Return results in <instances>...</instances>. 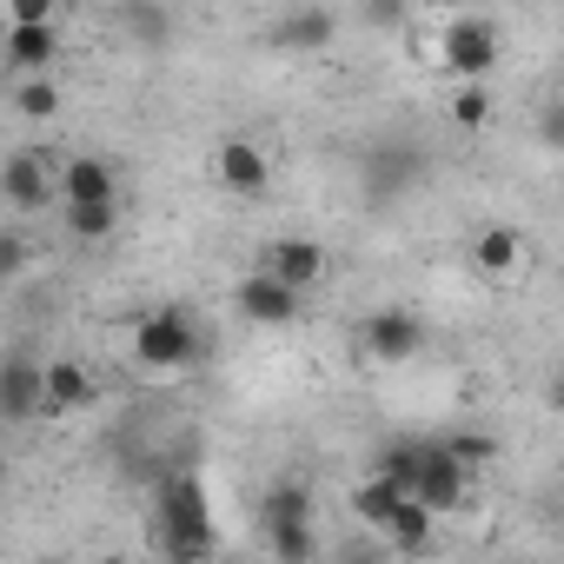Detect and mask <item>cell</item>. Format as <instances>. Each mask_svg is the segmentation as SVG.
I'll use <instances>...</instances> for the list:
<instances>
[{
  "mask_svg": "<svg viewBox=\"0 0 564 564\" xmlns=\"http://www.w3.org/2000/svg\"><path fill=\"white\" fill-rule=\"evenodd\" d=\"M300 306H306V293H300V286H286V279L265 272V265H252L239 286H232V313H239L246 326H293V319H300Z\"/></svg>",
  "mask_w": 564,
  "mask_h": 564,
  "instance_id": "277c9868",
  "label": "cell"
},
{
  "mask_svg": "<svg viewBox=\"0 0 564 564\" xmlns=\"http://www.w3.org/2000/svg\"><path fill=\"white\" fill-rule=\"evenodd\" d=\"M14 113H21V120H54V113H61V87H54V74H28V80L14 87Z\"/></svg>",
  "mask_w": 564,
  "mask_h": 564,
  "instance_id": "cb8c5ba5",
  "label": "cell"
},
{
  "mask_svg": "<svg viewBox=\"0 0 564 564\" xmlns=\"http://www.w3.org/2000/svg\"><path fill=\"white\" fill-rule=\"evenodd\" d=\"M80 199H120V166L100 153L61 160V206H80Z\"/></svg>",
  "mask_w": 564,
  "mask_h": 564,
  "instance_id": "4fadbf2b",
  "label": "cell"
},
{
  "mask_svg": "<svg viewBox=\"0 0 564 564\" xmlns=\"http://www.w3.org/2000/svg\"><path fill=\"white\" fill-rule=\"evenodd\" d=\"M259 531H265V551H272L279 564H306V557L319 551L313 518H279V524H259Z\"/></svg>",
  "mask_w": 564,
  "mask_h": 564,
  "instance_id": "d6986e66",
  "label": "cell"
},
{
  "mask_svg": "<svg viewBox=\"0 0 564 564\" xmlns=\"http://www.w3.org/2000/svg\"><path fill=\"white\" fill-rule=\"evenodd\" d=\"M465 485H471V465H465V458H458V452H452V445H445V438H438V445H432V458H425V471H419V485H412V491H419V498H425V505H432V511H452V505H458V498H465Z\"/></svg>",
  "mask_w": 564,
  "mask_h": 564,
  "instance_id": "5bb4252c",
  "label": "cell"
},
{
  "mask_svg": "<svg viewBox=\"0 0 564 564\" xmlns=\"http://www.w3.org/2000/svg\"><path fill=\"white\" fill-rule=\"evenodd\" d=\"M61 0H8V21H54Z\"/></svg>",
  "mask_w": 564,
  "mask_h": 564,
  "instance_id": "83f0119b",
  "label": "cell"
},
{
  "mask_svg": "<svg viewBox=\"0 0 564 564\" xmlns=\"http://www.w3.org/2000/svg\"><path fill=\"white\" fill-rule=\"evenodd\" d=\"M405 498H412V491H405L399 478H386V471H372V478H359V485H352V511H359L372 531H386V524L399 518V505H405Z\"/></svg>",
  "mask_w": 564,
  "mask_h": 564,
  "instance_id": "e0dca14e",
  "label": "cell"
},
{
  "mask_svg": "<svg viewBox=\"0 0 564 564\" xmlns=\"http://www.w3.org/2000/svg\"><path fill=\"white\" fill-rule=\"evenodd\" d=\"M438 61H445L452 80H491V67H498V21H485V14H458V21H445V34H438Z\"/></svg>",
  "mask_w": 564,
  "mask_h": 564,
  "instance_id": "3957f363",
  "label": "cell"
},
{
  "mask_svg": "<svg viewBox=\"0 0 564 564\" xmlns=\"http://www.w3.org/2000/svg\"><path fill=\"white\" fill-rule=\"evenodd\" d=\"M544 405H551V412H564V372L551 379V392H544Z\"/></svg>",
  "mask_w": 564,
  "mask_h": 564,
  "instance_id": "4dcf8cb0",
  "label": "cell"
},
{
  "mask_svg": "<svg viewBox=\"0 0 564 564\" xmlns=\"http://www.w3.org/2000/svg\"><path fill=\"white\" fill-rule=\"evenodd\" d=\"M94 405V372L80 359H54L47 366V419H67V412H87Z\"/></svg>",
  "mask_w": 564,
  "mask_h": 564,
  "instance_id": "2e32d148",
  "label": "cell"
},
{
  "mask_svg": "<svg viewBox=\"0 0 564 564\" xmlns=\"http://www.w3.org/2000/svg\"><path fill=\"white\" fill-rule=\"evenodd\" d=\"M339 41V14L333 8H293V14H279L265 28V47L279 54H326Z\"/></svg>",
  "mask_w": 564,
  "mask_h": 564,
  "instance_id": "30bf717a",
  "label": "cell"
},
{
  "mask_svg": "<svg viewBox=\"0 0 564 564\" xmlns=\"http://www.w3.org/2000/svg\"><path fill=\"white\" fill-rule=\"evenodd\" d=\"M0 193H8L14 213H47L61 199V166L47 153H8V166H0Z\"/></svg>",
  "mask_w": 564,
  "mask_h": 564,
  "instance_id": "52a82bcc",
  "label": "cell"
},
{
  "mask_svg": "<svg viewBox=\"0 0 564 564\" xmlns=\"http://www.w3.org/2000/svg\"><path fill=\"white\" fill-rule=\"evenodd\" d=\"M359 346L372 366H412L425 352V319L405 313V306H379L366 326H359Z\"/></svg>",
  "mask_w": 564,
  "mask_h": 564,
  "instance_id": "5b68a950",
  "label": "cell"
},
{
  "mask_svg": "<svg viewBox=\"0 0 564 564\" xmlns=\"http://www.w3.org/2000/svg\"><path fill=\"white\" fill-rule=\"evenodd\" d=\"M538 140H544L551 153H564V94H557V100L538 113Z\"/></svg>",
  "mask_w": 564,
  "mask_h": 564,
  "instance_id": "4316f807",
  "label": "cell"
},
{
  "mask_svg": "<svg viewBox=\"0 0 564 564\" xmlns=\"http://www.w3.org/2000/svg\"><path fill=\"white\" fill-rule=\"evenodd\" d=\"M557 94H564V74H557Z\"/></svg>",
  "mask_w": 564,
  "mask_h": 564,
  "instance_id": "1f68e13d",
  "label": "cell"
},
{
  "mask_svg": "<svg viewBox=\"0 0 564 564\" xmlns=\"http://www.w3.org/2000/svg\"><path fill=\"white\" fill-rule=\"evenodd\" d=\"M0 265H8V279H21V265H28V239L21 232H0Z\"/></svg>",
  "mask_w": 564,
  "mask_h": 564,
  "instance_id": "f1b7e54d",
  "label": "cell"
},
{
  "mask_svg": "<svg viewBox=\"0 0 564 564\" xmlns=\"http://www.w3.org/2000/svg\"><path fill=\"white\" fill-rule=\"evenodd\" d=\"M61 61V28L54 21H8V74L28 80V74H54Z\"/></svg>",
  "mask_w": 564,
  "mask_h": 564,
  "instance_id": "8fae6325",
  "label": "cell"
},
{
  "mask_svg": "<svg viewBox=\"0 0 564 564\" xmlns=\"http://www.w3.org/2000/svg\"><path fill=\"white\" fill-rule=\"evenodd\" d=\"M412 180H419V153L412 147H372L366 153V199L372 206H399L405 193H412Z\"/></svg>",
  "mask_w": 564,
  "mask_h": 564,
  "instance_id": "7c38bea8",
  "label": "cell"
},
{
  "mask_svg": "<svg viewBox=\"0 0 564 564\" xmlns=\"http://www.w3.org/2000/svg\"><path fill=\"white\" fill-rule=\"evenodd\" d=\"M524 252H531V246H524V232H518V226H478V232H471V265H478L485 279L518 272V265H524Z\"/></svg>",
  "mask_w": 564,
  "mask_h": 564,
  "instance_id": "9a60e30c",
  "label": "cell"
},
{
  "mask_svg": "<svg viewBox=\"0 0 564 564\" xmlns=\"http://www.w3.org/2000/svg\"><path fill=\"white\" fill-rule=\"evenodd\" d=\"M445 445H452V452H458V458H465V465H471V471H478V465H491V458H498V438H491V432H452V438H445Z\"/></svg>",
  "mask_w": 564,
  "mask_h": 564,
  "instance_id": "484cf974",
  "label": "cell"
},
{
  "mask_svg": "<svg viewBox=\"0 0 564 564\" xmlns=\"http://www.w3.org/2000/svg\"><path fill=\"white\" fill-rule=\"evenodd\" d=\"M425 458H432V438H392V445H379V465L372 471H386V478H399L412 491L419 471H425Z\"/></svg>",
  "mask_w": 564,
  "mask_h": 564,
  "instance_id": "7402d4cb",
  "label": "cell"
},
{
  "mask_svg": "<svg viewBox=\"0 0 564 564\" xmlns=\"http://www.w3.org/2000/svg\"><path fill=\"white\" fill-rule=\"evenodd\" d=\"M153 544L166 557H206L213 551V498L193 471H166L153 491Z\"/></svg>",
  "mask_w": 564,
  "mask_h": 564,
  "instance_id": "6da1fadb",
  "label": "cell"
},
{
  "mask_svg": "<svg viewBox=\"0 0 564 564\" xmlns=\"http://www.w3.org/2000/svg\"><path fill=\"white\" fill-rule=\"evenodd\" d=\"M259 265H265V272H279L286 286L313 293L319 279H326V246H319V239H306V232H279V239H265Z\"/></svg>",
  "mask_w": 564,
  "mask_h": 564,
  "instance_id": "ba28073f",
  "label": "cell"
},
{
  "mask_svg": "<svg viewBox=\"0 0 564 564\" xmlns=\"http://www.w3.org/2000/svg\"><path fill=\"white\" fill-rule=\"evenodd\" d=\"M127 34H133L140 47H166V34H173V14L160 8V0H133V8H127Z\"/></svg>",
  "mask_w": 564,
  "mask_h": 564,
  "instance_id": "d4e9b609",
  "label": "cell"
},
{
  "mask_svg": "<svg viewBox=\"0 0 564 564\" xmlns=\"http://www.w3.org/2000/svg\"><path fill=\"white\" fill-rule=\"evenodd\" d=\"M432 524H438V511L412 491V498L399 505V518L386 524V544H392V551H405V557H419V551H432Z\"/></svg>",
  "mask_w": 564,
  "mask_h": 564,
  "instance_id": "ac0fdd59",
  "label": "cell"
},
{
  "mask_svg": "<svg viewBox=\"0 0 564 564\" xmlns=\"http://www.w3.org/2000/svg\"><path fill=\"white\" fill-rule=\"evenodd\" d=\"M452 127H465V133H485L491 127V87L485 80H458L452 87Z\"/></svg>",
  "mask_w": 564,
  "mask_h": 564,
  "instance_id": "603a6c76",
  "label": "cell"
},
{
  "mask_svg": "<svg viewBox=\"0 0 564 564\" xmlns=\"http://www.w3.org/2000/svg\"><path fill=\"white\" fill-rule=\"evenodd\" d=\"M133 359H140L147 372H180V366H193V359H199V326H193V313H186V306L147 313V319L133 326Z\"/></svg>",
  "mask_w": 564,
  "mask_h": 564,
  "instance_id": "7a4b0ae2",
  "label": "cell"
},
{
  "mask_svg": "<svg viewBox=\"0 0 564 564\" xmlns=\"http://www.w3.org/2000/svg\"><path fill=\"white\" fill-rule=\"evenodd\" d=\"M61 213H67V232L80 246H100V239L120 232V199H80V206H61Z\"/></svg>",
  "mask_w": 564,
  "mask_h": 564,
  "instance_id": "44dd1931",
  "label": "cell"
},
{
  "mask_svg": "<svg viewBox=\"0 0 564 564\" xmlns=\"http://www.w3.org/2000/svg\"><path fill=\"white\" fill-rule=\"evenodd\" d=\"M259 524H279V518H313V485L306 478H279V485H265L259 491Z\"/></svg>",
  "mask_w": 564,
  "mask_h": 564,
  "instance_id": "ffe728a7",
  "label": "cell"
},
{
  "mask_svg": "<svg viewBox=\"0 0 564 564\" xmlns=\"http://www.w3.org/2000/svg\"><path fill=\"white\" fill-rule=\"evenodd\" d=\"M0 419H8V425L47 419V366H34V359H21V352L0 366Z\"/></svg>",
  "mask_w": 564,
  "mask_h": 564,
  "instance_id": "9c48e42d",
  "label": "cell"
},
{
  "mask_svg": "<svg viewBox=\"0 0 564 564\" xmlns=\"http://www.w3.org/2000/svg\"><path fill=\"white\" fill-rule=\"evenodd\" d=\"M399 8H405V0H366V21H379V28H399Z\"/></svg>",
  "mask_w": 564,
  "mask_h": 564,
  "instance_id": "f546056e",
  "label": "cell"
},
{
  "mask_svg": "<svg viewBox=\"0 0 564 564\" xmlns=\"http://www.w3.org/2000/svg\"><path fill=\"white\" fill-rule=\"evenodd\" d=\"M213 173H219V186H226L232 199H265V186H272V160H265V147L246 140V133H226V140L213 147Z\"/></svg>",
  "mask_w": 564,
  "mask_h": 564,
  "instance_id": "8992f818",
  "label": "cell"
}]
</instances>
